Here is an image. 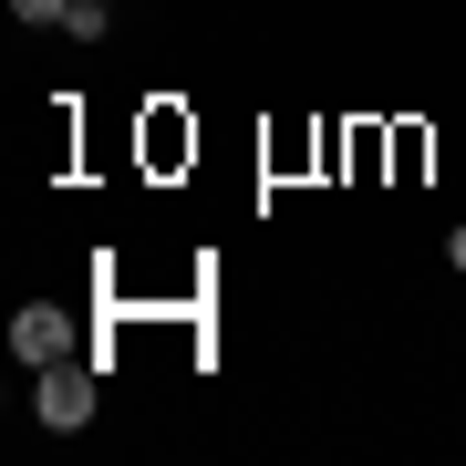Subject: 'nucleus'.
<instances>
[{
  "label": "nucleus",
  "mask_w": 466,
  "mask_h": 466,
  "mask_svg": "<svg viewBox=\"0 0 466 466\" xmlns=\"http://www.w3.org/2000/svg\"><path fill=\"white\" fill-rule=\"evenodd\" d=\"M94 404H104V363H94V352H73V363H42V373H32V415H42L52 435H84Z\"/></svg>",
  "instance_id": "1"
},
{
  "label": "nucleus",
  "mask_w": 466,
  "mask_h": 466,
  "mask_svg": "<svg viewBox=\"0 0 466 466\" xmlns=\"http://www.w3.org/2000/svg\"><path fill=\"white\" fill-rule=\"evenodd\" d=\"M11 352H21V373H42V363H73L84 332H73L63 300H21V311H11Z\"/></svg>",
  "instance_id": "2"
},
{
  "label": "nucleus",
  "mask_w": 466,
  "mask_h": 466,
  "mask_svg": "<svg viewBox=\"0 0 466 466\" xmlns=\"http://www.w3.org/2000/svg\"><path fill=\"white\" fill-rule=\"evenodd\" d=\"M63 11L73 0H11V21H52V32H63Z\"/></svg>",
  "instance_id": "3"
},
{
  "label": "nucleus",
  "mask_w": 466,
  "mask_h": 466,
  "mask_svg": "<svg viewBox=\"0 0 466 466\" xmlns=\"http://www.w3.org/2000/svg\"><path fill=\"white\" fill-rule=\"evenodd\" d=\"M446 269H466V228H456V238H446Z\"/></svg>",
  "instance_id": "4"
}]
</instances>
